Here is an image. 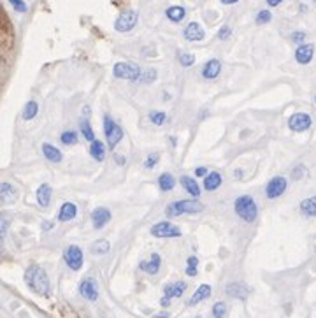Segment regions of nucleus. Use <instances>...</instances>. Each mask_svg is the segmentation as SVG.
Masks as SVG:
<instances>
[{
    "label": "nucleus",
    "instance_id": "48",
    "mask_svg": "<svg viewBox=\"0 0 316 318\" xmlns=\"http://www.w3.org/2000/svg\"><path fill=\"white\" fill-rule=\"evenodd\" d=\"M42 229H44V231L53 229V221H44V223H42Z\"/></svg>",
    "mask_w": 316,
    "mask_h": 318
},
{
    "label": "nucleus",
    "instance_id": "28",
    "mask_svg": "<svg viewBox=\"0 0 316 318\" xmlns=\"http://www.w3.org/2000/svg\"><path fill=\"white\" fill-rule=\"evenodd\" d=\"M220 184H221V176L218 172H209L206 176V180H204V188L209 190V192L220 188Z\"/></svg>",
    "mask_w": 316,
    "mask_h": 318
},
{
    "label": "nucleus",
    "instance_id": "50",
    "mask_svg": "<svg viewBox=\"0 0 316 318\" xmlns=\"http://www.w3.org/2000/svg\"><path fill=\"white\" fill-rule=\"evenodd\" d=\"M215 318H221V317H215Z\"/></svg>",
    "mask_w": 316,
    "mask_h": 318
},
{
    "label": "nucleus",
    "instance_id": "17",
    "mask_svg": "<svg viewBox=\"0 0 316 318\" xmlns=\"http://www.w3.org/2000/svg\"><path fill=\"white\" fill-rule=\"evenodd\" d=\"M184 39L190 42L202 41V39H204V30H202L200 25L195 23V21H192V23L188 25V27L184 28Z\"/></svg>",
    "mask_w": 316,
    "mask_h": 318
},
{
    "label": "nucleus",
    "instance_id": "29",
    "mask_svg": "<svg viewBox=\"0 0 316 318\" xmlns=\"http://www.w3.org/2000/svg\"><path fill=\"white\" fill-rule=\"evenodd\" d=\"M90 155H92L93 158H95L97 162H102L104 160V157H105V148H104V144L100 143V141H93L92 143V146H90Z\"/></svg>",
    "mask_w": 316,
    "mask_h": 318
},
{
    "label": "nucleus",
    "instance_id": "20",
    "mask_svg": "<svg viewBox=\"0 0 316 318\" xmlns=\"http://www.w3.org/2000/svg\"><path fill=\"white\" fill-rule=\"evenodd\" d=\"M220 72H221V64H220V60H216V58L207 62V64L204 65V69H202V76H204L206 79L218 78Z\"/></svg>",
    "mask_w": 316,
    "mask_h": 318
},
{
    "label": "nucleus",
    "instance_id": "52",
    "mask_svg": "<svg viewBox=\"0 0 316 318\" xmlns=\"http://www.w3.org/2000/svg\"><path fill=\"white\" fill-rule=\"evenodd\" d=\"M197 318H200V317H197Z\"/></svg>",
    "mask_w": 316,
    "mask_h": 318
},
{
    "label": "nucleus",
    "instance_id": "37",
    "mask_svg": "<svg viewBox=\"0 0 316 318\" xmlns=\"http://www.w3.org/2000/svg\"><path fill=\"white\" fill-rule=\"evenodd\" d=\"M270 18H272V14H270L267 9H264V11H260V13L257 14V23H258V25L269 23Z\"/></svg>",
    "mask_w": 316,
    "mask_h": 318
},
{
    "label": "nucleus",
    "instance_id": "30",
    "mask_svg": "<svg viewBox=\"0 0 316 318\" xmlns=\"http://www.w3.org/2000/svg\"><path fill=\"white\" fill-rule=\"evenodd\" d=\"M37 113H39V104L30 100L23 109V118L25 120H32V118H35L37 116Z\"/></svg>",
    "mask_w": 316,
    "mask_h": 318
},
{
    "label": "nucleus",
    "instance_id": "19",
    "mask_svg": "<svg viewBox=\"0 0 316 318\" xmlns=\"http://www.w3.org/2000/svg\"><path fill=\"white\" fill-rule=\"evenodd\" d=\"M51 195H53V188H51L50 184H41L39 188H37V202L41 208H48L51 202Z\"/></svg>",
    "mask_w": 316,
    "mask_h": 318
},
{
    "label": "nucleus",
    "instance_id": "27",
    "mask_svg": "<svg viewBox=\"0 0 316 318\" xmlns=\"http://www.w3.org/2000/svg\"><path fill=\"white\" fill-rule=\"evenodd\" d=\"M174 184H176L174 176L169 174V172H164V174L158 176V186H160L162 192H169V190H172L174 188Z\"/></svg>",
    "mask_w": 316,
    "mask_h": 318
},
{
    "label": "nucleus",
    "instance_id": "10",
    "mask_svg": "<svg viewBox=\"0 0 316 318\" xmlns=\"http://www.w3.org/2000/svg\"><path fill=\"white\" fill-rule=\"evenodd\" d=\"M313 120L311 116L307 115V113H295V115L290 116L288 120V127L292 132H304L311 127Z\"/></svg>",
    "mask_w": 316,
    "mask_h": 318
},
{
    "label": "nucleus",
    "instance_id": "12",
    "mask_svg": "<svg viewBox=\"0 0 316 318\" xmlns=\"http://www.w3.org/2000/svg\"><path fill=\"white\" fill-rule=\"evenodd\" d=\"M111 221V211L107 208H97L93 209L92 213V223L93 227H95L97 231L99 229H102V227H105L107 223Z\"/></svg>",
    "mask_w": 316,
    "mask_h": 318
},
{
    "label": "nucleus",
    "instance_id": "4",
    "mask_svg": "<svg viewBox=\"0 0 316 318\" xmlns=\"http://www.w3.org/2000/svg\"><path fill=\"white\" fill-rule=\"evenodd\" d=\"M113 74L119 79H129V81H137L141 78V69L139 65L132 64V62H118L113 69Z\"/></svg>",
    "mask_w": 316,
    "mask_h": 318
},
{
    "label": "nucleus",
    "instance_id": "11",
    "mask_svg": "<svg viewBox=\"0 0 316 318\" xmlns=\"http://www.w3.org/2000/svg\"><path fill=\"white\" fill-rule=\"evenodd\" d=\"M79 292L88 301L99 299V286H97V282L93 278H84L81 282V285H79Z\"/></svg>",
    "mask_w": 316,
    "mask_h": 318
},
{
    "label": "nucleus",
    "instance_id": "31",
    "mask_svg": "<svg viewBox=\"0 0 316 318\" xmlns=\"http://www.w3.org/2000/svg\"><path fill=\"white\" fill-rule=\"evenodd\" d=\"M81 132H83V137L86 139V141H90V143L95 141V132H93L92 125H90V121L88 120L81 121Z\"/></svg>",
    "mask_w": 316,
    "mask_h": 318
},
{
    "label": "nucleus",
    "instance_id": "39",
    "mask_svg": "<svg viewBox=\"0 0 316 318\" xmlns=\"http://www.w3.org/2000/svg\"><path fill=\"white\" fill-rule=\"evenodd\" d=\"M7 2H9L18 13H27V4H25L23 0H7Z\"/></svg>",
    "mask_w": 316,
    "mask_h": 318
},
{
    "label": "nucleus",
    "instance_id": "25",
    "mask_svg": "<svg viewBox=\"0 0 316 318\" xmlns=\"http://www.w3.org/2000/svg\"><path fill=\"white\" fill-rule=\"evenodd\" d=\"M209 295H211V286L204 283V285L199 286L197 290H195V294L192 295V299H190V306H195L197 302H200V301L207 299Z\"/></svg>",
    "mask_w": 316,
    "mask_h": 318
},
{
    "label": "nucleus",
    "instance_id": "23",
    "mask_svg": "<svg viewBox=\"0 0 316 318\" xmlns=\"http://www.w3.org/2000/svg\"><path fill=\"white\" fill-rule=\"evenodd\" d=\"M184 290H186V283H183V282L170 283V285H167L164 288L165 295H167V297H170V299H172V297H181Z\"/></svg>",
    "mask_w": 316,
    "mask_h": 318
},
{
    "label": "nucleus",
    "instance_id": "16",
    "mask_svg": "<svg viewBox=\"0 0 316 318\" xmlns=\"http://www.w3.org/2000/svg\"><path fill=\"white\" fill-rule=\"evenodd\" d=\"M160 264H162L160 255L153 253L151 257H150V260H144V262L139 264V268H141V271L148 272V274H156L158 269H160Z\"/></svg>",
    "mask_w": 316,
    "mask_h": 318
},
{
    "label": "nucleus",
    "instance_id": "9",
    "mask_svg": "<svg viewBox=\"0 0 316 318\" xmlns=\"http://www.w3.org/2000/svg\"><path fill=\"white\" fill-rule=\"evenodd\" d=\"M137 25V13L135 11H123L115 21V28L118 32H129Z\"/></svg>",
    "mask_w": 316,
    "mask_h": 318
},
{
    "label": "nucleus",
    "instance_id": "22",
    "mask_svg": "<svg viewBox=\"0 0 316 318\" xmlns=\"http://www.w3.org/2000/svg\"><path fill=\"white\" fill-rule=\"evenodd\" d=\"M181 184H183V188L186 190L192 197H200V186H199V183L193 180V178L183 176V178H181Z\"/></svg>",
    "mask_w": 316,
    "mask_h": 318
},
{
    "label": "nucleus",
    "instance_id": "35",
    "mask_svg": "<svg viewBox=\"0 0 316 318\" xmlns=\"http://www.w3.org/2000/svg\"><path fill=\"white\" fill-rule=\"evenodd\" d=\"M155 79H156V70L155 69H146V70H142L139 81L144 83V84H150V83H153Z\"/></svg>",
    "mask_w": 316,
    "mask_h": 318
},
{
    "label": "nucleus",
    "instance_id": "26",
    "mask_svg": "<svg viewBox=\"0 0 316 318\" xmlns=\"http://www.w3.org/2000/svg\"><path fill=\"white\" fill-rule=\"evenodd\" d=\"M165 16H167L170 21L179 23V21L186 16V11H184V7H181V5H172V7H169V9L165 11Z\"/></svg>",
    "mask_w": 316,
    "mask_h": 318
},
{
    "label": "nucleus",
    "instance_id": "3",
    "mask_svg": "<svg viewBox=\"0 0 316 318\" xmlns=\"http://www.w3.org/2000/svg\"><path fill=\"white\" fill-rule=\"evenodd\" d=\"M204 211V204H200L199 201H190V199H184V201H174L170 202L167 208H165V215L167 217H179V215H184V213H200Z\"/></svg>",
    "mask_w": 316,
    "mask_h": 318
},
{
    "label": "nucleus",
    "instance_id": "7",
    "mask_svg": "<svg viewBox=\"0 0 316 318\" xmlns=\"http://www.w3.org/2000/svg\"><path fill=\"white\" fill-rule=\"evenodd\" d=\"M64 260L72 271H79L83 268V251L79 246L70 245L69 248L64 251Z\"/></svg>",
    "mask_w": 316,
    "mask_h": 318
},
{
    "label": "nucleus",
    "instance_id": "21",
    "mask_svg": "<svg viewBox=\"0 0 316 318\" xmlns=\"http://www.w3.org/2000/svg\"><path fill=\"white\" fill-rule=\"evenodd\" d=\"M41 150H42V153H44V157L50 162H55L56 164V162H62V158H64V155H62V151H60L58 148L53 146V144H50V143H42Z\"/></svg>",
    "mask_w": 316,
    "mask_h": 318
},
{
    "label": "nucleus",
    "instance_id": "15",
    "mask_svg": "<svg viewBox=\"0 0 316 318\" xmlns=\"http://www.w3.org/2000/svg\"><path fill=\"white\" fill-rule=\"evenodd\" d=\"M0 199H2V204H13L18 199V190L14 188L11 183L4 181L2 186H0Z\"/></svg>",
    "mask_w": 316,
    "mask_h": 318
},
{
    "label": "nucleus",
    "instance_id": "45",
    "mask_svg": "<svg viewBox=\"0 0 316 318\" xmlns=\"http://www.w3.org/2000/svg\"><path fill=\"white\" fill-rule=\"evenodd\" d=\"M206 172H207L206 167H197V169H195V174H197L199 178H200V176H206Z\"/></svg>",
    "mask_w": 316,
    "mask_h": 318
},
{
    "label": "nucleus",
    "instance_id": "34",
    "mask_svg": "<svg viewBox=\"0 0 316 318\" xmlns=\"http://www.w3.org/2000/svg\"><path fill=\"white\" fill-rule=\"evenodd\" d=\"M60 141L64 144H76L78 143V134H76L74 130H65V132H62V135H60Z\"/></svg>",
    "mask_w": 316,
    "mask_h": 318
},
{
    "label": "nucleus",
    "instance_id": "6",
    "mask_svg": "<svg viewBox=\"0 0 316 318\" xmlns=\"http://www.w3.org/2000/svg\"><path fill=\"white\" fill-rule=\"evenodd\" d=\"M286 186H288V181L283 176H274L272 180L267 183L266 186V195L269 199H278L286 192Z\"/></svg>",
    "mask_w": 316,
    "mask_h": 318
},
{
    "label": "nucleus",
    "instance_id": "8",
    "mask_svg": "<svg viewBox=\"0 0 316 318\" xmlns=\"http://www.w3.org/2000/svg\"><path fill=\"white\" fill-rule=\"evenodd\" d=\"M151 235L155 237H179L181 231L178 225H172L170 221H160L151 227Z\"/></svg>",
    "mask_w": 316,
    "mask_h": 318
},
{
    "label": "nucleus",
    "instance_id": "5",
    "mask_svg": "<svg viewBox=\"0 0 316 318\" xmlns=\"http://www.w3.org/2000/svg\"><path fill=\"white\" fill-rule=\"evenodd\" d=\"M104 132H105V139H107V144L113 150L123 139V129L118 123H115V120L111 116H105L104 118Z\"/></svg>",
    "mask_w": 316,
    "mask_h": 318
},
{
    "label": "nucleus",
    "instance_id": "36",
    "mask_svg": "<svg viewBox=\"0 0 316 318\" xmlns=\"http://www.w3.org/2000/svg\"><path fill=\"white\" fill-rule=\"evenodd\" d=\"M179 64L183 65V67H192L193 62H195V56L192 53H179Z\"/></svg>",
    "mask_w": 316,
    "mask_h": 318
},
{
    "label": "nucleus",
    "instance_id": "44",
    "mask_svg": "<svg viewBox=\"0 0 316 318\" xmlns=\"http://www.w3.org/2000/svg\"><path fill=\"white\" fill-rule=\"evenodd\" d=\"M229 35H230V28H229V27H223V28L220 30V33H218V39L225 41V39H227Z\"/></svg>",
    "mask_w": 316,
    "mask_h": 318
},
{
    "label": "nucleus",
    "instance_id": "43",
    "mask_svg": "<svg viewBox=\"0 0 316 318\" xmlns=\"http://www.w3.org/2000/svg\"><path fill=\"white\" fill-rule=\"evenodd\" d=\"M186 274H188V276H190V278L195 276V274H197V266H195V264H188Z\"/></svg>",
    "mask_w": 316,
    "mask_h": 318
},
{
    "label": "nucleus",
    "instance_id": "51",
    "mask_svg": "<svg viewBox=\"0 0 316 318\" xmlns=\"http://www.w3.org/2000/svg\"><path fill=\"white\" fill-rule=\"evenodd\" d=\"M315 102H316V97H315Z\"/></svg>",
    "mask_w": 316,
    "mask_h": 318
},
{
    "label": "nucleus",
    "instance_id": "49",
    "mask_svg": "<svg viewBox=\"0 0 316 318\" xmlns=\"http://www.w3.org/2000/svg\"><path fill=\"white\" fill-rule=\"evenodd\" d=\"M221 2H223V4H235V2H239V0H221Z\"/></svg>",
    "mask_w": 316,
    "mask_h": 318
},
{
    "label": "nucleus",
    "instance_id": "13",
    "mask_svg": "<svg viewBox=\"0 0 316 318\" xmlns=\"http://www.w3.org/2000/svg\"><path fill=\"white\" fill-rule=\"evenodd\" d=\"M313 55H315V46L313 44H300L295 51V60L300 65H306L313 60Z\"/></svg>",
    "mask_w": 316,
    "mask_h": 318
},
{
    "label": "nucleus",
    "instance_id": "42",
    "mask_svg": "<svg viewBox=\"0 0 316 318\" xmlns=\"http://www.w3.org/2000/svg\"><path fill=\"white\" fill-rule=\"evenodd\" d=\"M304 39H306V33H304V32H293L292 33V41L293 42H299V44H300V42H304Z\"/></svg>",
    "mask_w": 316,
    "mask_h": 318
},
{
    "label": "nucleus",
    "instance_id": "14",
    "mask_svg": "<svg viewBox=\"0 0 316 318\" xmlns=\"http://www.w3.org/2000/svg\"><path fill=\"white\" fill-rule=\"evenodd\" d=\"M225 292H227V295L234 297V299H243V301L249 295V288H248L246 285H243V283H237V282L227 285Z\"/></svg>",
    "mask_w": 316,
    "mask_h": 318
},
{
    "label": "nucleus",
    "instance_id": "24",
    "mask_svg": "<svg viewBox=\"0 0 316 318\" xmlns=\"http://www.w3.org/2000/svg\"><path fill=\"white\" fill-rule=\"evenodd\" d=\"M300 213L304 217H316V195L304 199L300 202Z\"/></svg>",
    "mask_w": 316,
    "mask_h": 318
},
{
    "label": "nucleus",
    "instance_id": "40",
    "mask_svg": "<svg viewBox=\"0 0 316 318\" xmlns=\"http://www.w3.org/2000/svg\"><path fill=\"white\" fill-rule=\"evenodd\" d=\"M225 311H227V306H225L223 302H216V304L213 306V315H215V317H223Z\"/></svg>",
    "mask_w": 316,
    "mask_h": 318
},
{
    "label": "nucleus",
    "instance_id": "33",
    "mask_svg": "<svg viewBox=\"0 0 316 318\" xmlns=\"http://www.w3.org/2000/svg\"><path fill=\"white\" fill-rule=\"evenodd\" d=\"M150 120H151L153 125L160 127V125H164L167 121V113H164V111H151L150 113Z\"/></svg>",
    "mask_w": 316,
    "mask_h": 318
},
{
    "label": "nucleus",
    "instance_id": "2",
    "mask_svg": "<svg viewBox=\"0 0 316 318\" xmlns=\"http://www.w3.org/2000/svg\"><path fill=\"white\" fill-rule=\"evenodd\" d=\"M234 209H235V215L241 220L246 221V223H253L258 217L257 202H255V199L251 195H241V197L235 199Z\"/></svg>",
    "mask_w": 316,
    "mask_h": 318
},
{
    "label": "nucleus",
    "instance_id": "46",
    "mask_svg": "<svg viewBox=\"0 0 316 318\" xmlns=\"http://www.w3.org/2000/svg\"><path fill=\"white\" fill-rule=\"evenodd\" d=\"M281 2H283V0H267V5H269V7H276V5H280Z\"/></svg>",
    "mask_w": 316,
    "mask_h": 318
},
{
    "label": "nucleus",
    "instance_id": "41",
    "mask_svg": "<svg viewBox=\"0 0 316 318\" xmlns=\"http://www.w3.org/2000/svg\"><path fill=\"white\" fill-rule=\"evenodd\" d=\"M302 172H306V169H304L302 166H299L297 169H293V171H292V178H293V180H300V178L304 176Z\"/></svg>",
    "mask_w": 316,
    "mask_h": 318
},
{
    "label": "nucleus",
    "instance_id": "47",
    "mask_svg": "<svg viewBox=\"0 0 316 318\" xmlns=\"http://www.w3.org/2000/svg\"><path fill=\"white\" fill-rule=\"evenodd\" d=\"M7 225H9V220L4 218V223H2V235H5V232H7Z\"/></svg>",
    "mask_w": 316,
    "mask_h": 318
},
{
    "label": "nucleus",
    "instance_id": "32",
    "mask_svg": "<svg viewBox=\"0 0 316 318\" xmlns=\"http://www.w3.org/2000/svg\"><path fill=\"white\" fill-rule=\"evenodd\" d=\"M109 250H111L109 241H105V239L95 241V243H93V246H92V251H93V253H97V255L107 253V251H109Z\"/></svg>",
    "mask_w": 316,
    "mask_h": 318
},
{
    "label": "nucleus",
    "instance_id": "18",
    "mask_svg": "<svg viewBox=\"0 0 316 318\" xmlns=\"http://www.w3.org/2000/svg\"><path fill=\"white\" fill-rule=\"evenodd\" d=\"M78 215V208H76V204L74 202H64L60 206V211H58V220L60 221H70L76 218Z\"/></svg>",
    "mask_w": 316,
    "mask_h": 318
},
{
    "label": "nucleus",
    "instance_id": "1",
    "mask_svg": "<svg viewBox=\"0 0 316 318\" xmlns=\"http://www.w3.org/2000/svg\"><path fill=\"white\" fill-rule=\"evenodd\" d=\"M25 280H27V285L32 288L35 294L42 295V297H48L51 292V283H50V276L48 272L41 268V266H30L25 272Z\"/></svg>",
    "mask_w": 316,
    "mask_h": 318
},
{
    "label": "nucleus",
    "instance_id": "38",
    "mask_svg": "<svg viewBox=\"0 0 316 318\" xmlns=\"http://www.w3.org/2000/svg\"><path fill=\"white\" fill-rule=\"evenodd\" d=\"M158 158H160L158 157V153H151V155L146 158V162H144V167H146V169H153V167L158 164Z\"/></svg>",
    "mask_w": 316,
    "mask_h": 318
}]
</instances>
